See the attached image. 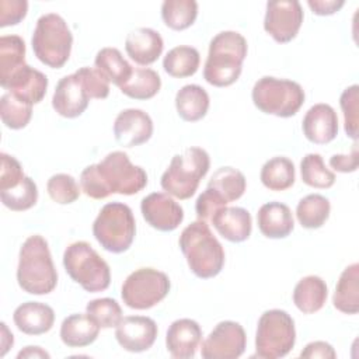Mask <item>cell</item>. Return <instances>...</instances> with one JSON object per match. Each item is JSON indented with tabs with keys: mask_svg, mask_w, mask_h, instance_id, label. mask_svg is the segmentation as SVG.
<instances>
[{
	"mask_svg": "<svg viewBox=\"0 0 359 359\" xmlns=\"http://www.w3.org/2000/svg\"><path fill=\"white\" fill-rule=\"evenodd\" d=\"M178 244L195 276L210 279L223 269L226 258L223 245L213 236L206 222L196 220L188 224L181 231Z\"/></svg>",
	"mask_w": 359,
	"mask_h": 359,
	"instance_id": "cell-1",
	"label": "cell"
},
{
	"mask_svg": "<svg viewBox=\"0 0 359 359\" xmlns=\"http://www.w3.org/2000/svg\"><path fill=\"white\" fill-rule=\"evenodd\" d=\"M247 41L236 31L216 34L210 43L203 66V79L215 87H227L236 83L247 56Z\"/></svg>",
	"mask_w": 359,
	"mask_h": 359,
	"instance_id": "cell-2",
	"label": "cell"
},
{
	"mask_svg": "<svg viewBox=\"0 0 359 359\" xmlns=\"http://www.w3.org/2000/svg\"><path fill=\"white\" fill-rule=\"evenodd\" d=\"M18 286L29 294H48L57 285V272L52 261L48 241L29 236L20 248L17 266Z\"/></svg>",
	"mask_w": 359,
	"mask_h": 359,
	"instance_id": "cell-3",
	"label": "cell"
},
{
	"mask_svg": "<svg viewBox=\"0 0 359 359\" xmlns=\"http://www.w3.org/2000/svg\"><path fill=\"white\" fill-rule=\"evenodd\" d=\"M31 45L41 63L52 69H60L70 57L73 35L63 17L48 13L38 18Z\"/></svg>",
	"mask_w": 359,
	"mask_h": 359,
	"instance_id": "cell-4",
	"label": "cell"
},
{
	"mask_svg": "<svg viewBox=\"0 0 359 359\" xmlns=\"http://www.w3.org/2000/svg\"><path fill=\"white\" fill-rule=\"evenodd\" d=\"M210 158L201 147H188L182 154H175L168 168L161 175V188L181 201L195 195L201 180L208 174Z\"/></svg>",
	"mask_w": 359,
	"mask_h": 359,
	"instance_id": "cell-5",
	"label": "cell"
},
{
	"mask_svg": "<svg viewBox=\"0 0 359 359\" xmlns=\"http://www.w3.org/2000/svg\"><path fill=\"white\" fill-rule=\"evenodd\" d=\"M63 266L86 292H102L111 283L109 265L87 241H74L66 247Z\"/></svg>",
	"mask_w": 359,
	"mask_h": 359,
	"instance_id": "cell-6",
	"label": "cell"
},
{
	"mask_svg": "<svg viewBox=\"0 0 359 359\" xmlns=\"http://www.w3.org/2000/svg\"><path fill=\"white\" fill-rule=\"evenodd\" d=\"M93 234L104 250L114 254L125 252L136 234L132 209L121 202L104 205L93 223Z\"/></svg>",
	"mask_w": 359,
	"mask_h": 359,
	"instance_id": "cell-7",
	"label": "cell"
},
{
	"mask_svg": "<svg viewBox=\"0 0 359 359\" xmlns=\"http://www.w3.org/2000/svg\"><path fill=\"white\" fill-rule=\"evenodd\" d=\"M252 102L264 114L289 118L299 112L304 104L303 87L292 80L264 76L252 87Z\"/></svg>",
	"mask_w": 359,
	"mask_h": 359,
	"instance_id": "cell-8",
	"label": "cell"
},
{
	"mask_svg": "<svg viewBox=\"0 0 359 359\" xmlns=\"http://www.w3.org/2000/svg\"><path fill=\"white\" fill-rule=\"evenodd\" d=\"M296 342L294 320L280 309L261 314L255 334V355L264 359L286 356Z\"/></svg>",
	"mask_w": 359,
	"mask_h": 359,
	"instance_id": "cell-9",
	"label": "cell"
},
{
	"mask_svg": "<svg viewBox=\"0 0 359 359\" xmlns=\"http://www.w3.org/2000/svg\"><path fill=\"white\" fill-rule=\"evenodd\" d=\"M167 273L154 268H139L123 280L121 296L123 303L135 310H147L160 303L170 292Z\"/></svg>",
	"mask_w": 359,
	"mask_h": 359,
	"instance_id": "cell-10",
	"label": "cell"
},
{
	"mask_svg": "<svg viewBox=\"0 0 359 359\" xmlns=\"http://www.w3.org/2000/svg\"><path fill=\"white\" fill-rule=\"evenodd\" d=\"M97 170L109 195H135L147 185L146 171L132 164L128 154L121 150L108 153L97 163Z\"/></svg>",
	"mask_w": 359,
	"mask_h": 359,
	"instance_id": "cell-11",
	"label": "cell"
},
{
	"mask_svg": "<svg viewBox=\"0 0 359 359\" xmlns=\"http://www.w3.org/2000/svg\"><path fill=\"white\" fill-rule=\"evenodd\" d=\"M303 8L297 0H275L266 3L264 29L279 43L290 42L303 24Z\"/></svg>",
	"mask_w": 359,
	"mask_h": 359,
	"instance_id": "cell-12",
	"label": "cell"
},
{
	"mask_svg": "<svg viewBox=\"0 0 359 359\" xmlns=\"http://www.w3.org/2000/svg\"><path fill=\"white\" fill-rule=\"evenodd\" d=\"M247 345L243 325L236 321H220L201 345L205 359H236L240 358Z\"/></svg>",
	"mask_w": 359,
	"mask_h": 359,
	"instance_id": "cell-13",
	"label": "cell"
},
{
	"mask_svg": "<svg viewBox=\"0 0 359 359\" xmlns=\"http://www.w3.org/2000/svg\"><path fill=\"white\" fill-rule=\"evenodd\" d=\"M142 216L158 231H172L184 220V209L168 194L153 192L142 199Z\"/></svg>",
	"mask_w": 359,
	"mask_h": 359,
	"instance_id": "cell-14",
	"label": "cell"
},
{
	"mask_svg": "<svg viewBox=\"0 0 359 359\" xmlns=\"http://www.w3.org/2000/svg\"><path fill=\"white\" fill-rule=\"evenodd\" d=\"M158 328L153 318L146 316L123 317L115 327L118 344L128 352H144L157 338Z\"/></svg>",
	"mask_w": 359,
	"mask_h": 359,
	"instance_id": "cell-15",
	"label": "cell"
},
{
	"mask_svg": "<svg viewBox=\"0 0 359 359\" xmlns=\"http://www.w3.org/2000/svg\"><path fill=\"white\" fill-rule=\"evenodd\" d=\"M153 135V121L147 112L137 108L121 111L114 122L115 140L123 147L146 143Z\"/></svg>",
	"mask_w": 359,
	"mask_h": 359,
	"instance_id": "cell-16",
	"label": "cell"
},
{
	"mask_svg": "<svg viewBox=\"0 0 359 359\" xmlns=\"http://www.w3.org/2000/svg\"><path fill=\"white\" fill-rule=\"evenodd\" d=\"M90 100L81 81L73 73L57 81L52 97V107L63 118H77L87 109Z\"/></svg>",
	"mask_w": 359,
	"mask_h": 359,
	"instance_id": "cell-17",
	"label": "cell"
},
{
	"mask_svg": "<svg viewBox=\"0 0 359 359\" xmlns=\"http://www.w3.org/2000/svg\"><path fill=\"white\" fill-rule=\"evenodd\" d=\"M202 342V328L191 318H180L171 323L165 334V346L175 359L194 358Z\"/></svg>",
	"mask_w": 359,
	"mask_h": 359,
	"instance_id": "cell-18",
	"label": "cell"
},
{
	"mask_svg": "<svg viewBox=\"0 0 359 359\" xmlns=\"http://www.w3.org/2000/svg\"><path fill=\"white\" fill-rule=\"evenodd\" d=\"M1 87L8 90L17 100L34 105L43 100L48 90V77L42 72L25 65L4 81Z\"/></svg>",
	"mask_w": 359,
	"mask_h": 359,
	"instance_id": "cell-19",
	"label": "cell"
},
{
	"mask_svg": "<svg viewBox=\"0 0 359 359\" xmlns=\"http://www.w3.org/2000/svg\"><path fill=\"white\" fill-rule=\"evenodd\" d=\"M303 135L316 144H327L338 135V116L328 104H316L304 115L302 122Z\"/></svg>",
	"mask_w": 359,
	"mask_h": 359,
	"instance_id": "cell-20",
	"label": "cell"
},
{
	"mask_svg": "<svg viewBox=\"0 0 359 359\" xmlns=\"http://www.w3.org/2000/svg\"><path fill=\"white\" fill-rule=\"evenodd\" d=\"M163 49V38L153 28H136L130 31L125 39V50L128 56L142 66L154 63L161 56Z\"/></svg>",
	"mask_w": 359,
	"mask_h": 359,
	"instance_id": "cell-21",
	"label": "cell"
},
{
	"mask_svg": "<svg viewBox=\"0 0 359 359\" xmlns=\"http://www.w3.org/2000/svg\"><path fill=\"white\" fill-rule=\"evenodd\" d=\"M217 233L231 241H245L252 230V219L247 209L240 206H223L210 219Z\"/></svg>",
	"mask_w": 359,
	"mask_h": 359,
	"instance_id": "cell-22",
	"label": "cell"
},
{
	"mask_svg": "<svg viewBox=\"0 0 359 359\" xmlns=\"http://www.w3.org/2000/svg\"><path fill=\"white\" fill-rule=\"evenodd\" d=\"M13 321L27 335H42L53 327L55 311L45 303L25 302L14 310Z\"/></svg>",
	"mask_w": 359,
	"mask_h": 359,
	"instance_id": "cell-23",
	"label": "cell"
},
{
	"mask_svg": "<svg viewBox=\"0 0 359 359\" xmlns=\"http://www.w3.org/2000/svg\"><path fill=\"white\" fill-rule=\"evenodd\" d=\"M259 231L268 238H285L294 227L292 210L280 202L264 203L257 213Z\"/></svg>",
	"mask_w": 359,
	"mask_h": 359,
	"instance_id": "cell-24",
	"label": "cell"
},
{
	"mask_svg": "<svg viewBox=\"0 0 359 359\" xmlns=\"http://www.w3.org/2000/svg\"><path fill=\"white\" fill-rule=\"evenodd\" d=\"M100 328L87 313L70 314L60 325V339L69 348H83L97 339Z\"/></svg>",
	"mask_w": 359,
	"mask_h": 359,
	"instance_id": "cell-25",
	"label": "cell"
},
{
	"mask_svg": "<svg viewBox=\"0 0 359 359\" xmlns=\"http://www.w3.org/2000/svg\"><path fill=\"white\" fill-rule=\"evenodd\" d=\"M327 296V283L317 275L302 278L293 289V303L303 314H313L321 310Z\"/></svg>",
	"mask_w": 359,
	"mask_h": 359,
	"instance_id": "cell-26",
	"label": "cell"
},
{
	"mask_svg": "<svg viewBox=\"0 0 359 359\" xmlns=\"http://www.w3.org/2000/svg\"><path fill=\"white\" fill-rule=\"evenodd\" d=\"M334 307L344 314H356L359 311V264L348 265L335 286L332 296Z\"/></svg>",
	"mask_w": 359,
	"mask_h": 359,
	"instance_id": "cell-27",
	"label": "cell"
},
{
	"mask_svg": "<svg viewBox=\"0 0 359 359\" xmlns=\"http://www.w3.org/2000/svg\"><path fill=\"white\" fill-rule=\"evenodd\" d=\"M209 102V94L198 84H187L175 94L177 112L187 122L201 121L208 114Z\"/></svg>",
	"mask_w": 359,
	"mask_h": 359,
	"instance_id": "cell-28",
	"label": "cell"
},
{
	"mask_svg": "<svg viewBox=\"0 0 359 359\" xmlns=\"http://www.w3.org/2000/svg\"><path fill=\"white\" fill-rule=\"evenodd\" d=\"M95 69L112 84L121 87L132 76L133 67L116 48H102L94 59Z\"/></svg>",
	"mask_w": 359,
	"mask_h": 359,
	"instance_id": "cell-29",
	"label": "cell"
},
{
	"mask_svg": "<svg viewBox=\"0 0 359 359\" xmlns=\"http://www.w3.org/2000/svg\"><path fill=\"white\" fill-rule=\"evenodd\" d=\"M245 187L247 181L244 174L233 167H220L213 172L208 182V188H210L226 203L240 199Z\"/></svg>",
	"mask_w": 359,
	"mask_h": 359,
	"instance_id": "cell-30",
	"label": "cell"
},
{
	"mask_svg": "<svg viewBox=\"0 0 359 359\" xmlns=\"http://www.w3.org/2000/svg\"><path fill=\"white\" fill-rule=\"evenodd\" d=\"M259 178L262 185L269 191H285L294 184V164L283 156L272 157L262 165Z\"/></svg>",
	"mask_w": 359,
	"mask_h": 359,
	"instance_id": "cell-31",
	"label": "cell"
},
{
	"mask_svg": "<svg viewBox=\"0 0 359 359\" xmlns=\"http://www.w3.org/2000/svg\"><path fill=\"white\" fill-rule=\"evenodd\" d=\"M201 56L196 48L180 45L167 52L163 59V67L167 74L175 79L194 76L199 67Z\"/></svg>",
	"mask_w": 359,
	"mask_h": 359,
	"instance_id": "cell-32",
	"label": "cell"
},
{
	"mask_svg": "<svg viewBox=\"0 0 359 359\" xmlns=\"http://www.w3.org/2000/svg\"><path fill=\"white\" fill-rule=\"evenodd\" d=\"M161 88V79L157 72L149 67H135L129 80L119 87L121 93L133 100L153 98Z\"/></svg>",
	"mask_w": 359,
	"mask_h": 359,
	"instance_id": "cell-33",
	"label": "cell"
},
{
	"mask_svg": "<svg viewBox=\"0 0 359 359\" xmlns=\"http://www.w3.org/2000/svg\"><path fill=\"white\" fill-rule=\"evenodd\" d=\"M25 65L24 39L18 35H3L0 38V84Z\"/></svg>",
	"mask_w": 359,
	"mask_h": 359,
	"instance_id": "cell-34",
	"label": "cell"
},
{
	"mask_svg": "<svg viewBox=\"0 0 359 359\" xmlns=\"http://www.w3.org/2000/svg\"><path fill=\"white\" fill-rule=\"evenodd\" d=\"M330 201L320 194L302 198L296 206V217L304 229H320L330 217Z\"/></svg>",
	"mask_w": 359,
	"mask_h": 359,
	"instance_id": "cell-35",
	"label": "cell"
},
{
	"mask_svg": "<svg viewBox=\"0 0 359 359\" xmlns=\"http://www.w3.org/2000/svg\"><path fill=\"white\" fill-rule=\"evenodd\" d=\"M196 17L198 3L195 0H165L161 4V18L174 31L189 28Z\"/></svg>",
	"mask_w": 359,
	"mask_h": 359,
	"instance_id": "cell-36",
	"label": "cell"
},
{
	"mask_svg": "<svg viewBox=\"0 0 359 359\" xmlns=\"http://www.w3.org/2000/svg\"><path fill=\"white\" fill-rule=\"evenodd\" d=\"M302 180L306 185L318 189L331 188L335 182V174L324 164L323 157L318 153H309L300 163Z\"/></svg>",
	"mask_w": 359,
	"mask_h": 359,
	"instance_id": "cell-37",
	"label": "cell"
},
{
	"mask_svg": "<svg viewBox=\"0 0 359 359\" xmlns=\"http://www.w3.org/2000/svg\"><path fill=\"white\" fill-rule=\"evenodd\" d=\"M0 199L3 205L14 212H22L31 209L38 201V188L34 180L24 177L15 187L0 191Z\"/></svg>",
	"mask_w": 359,
	"mask_h": 359,
	"instance_id": "cell-38",
	"label": "cell"
},
{
	"mask_svg": "<svg viewBox=\"0 0 359 359\" xmlns=\"http://www.w3.org/2000/svg\"><path fill=\"white\" fill-rule=\"evenodd\" d=\"M0 116L3 123L14 130L25 128L32 116V105L17 100L13 94L6 93L0 98Z\"/></svg>",
	"mask_w": 359,
	"mask_h": 359,
	"instance_id": "cell-39",
	"label": "cell"
},
{
	"mask_svg": "<svg viewBox=\"0 0 359 359\" xmlns=\"http://www.w3.org/2000/svg\"><path fill=\"white\" fill-rule=\"evenodd\" d=\"M86 313L101 327L112 328L119 324L122 317V309L115 299L101 297L87 303Z\"/></svg>",
	"mask_w": 359,
	"mask_h": 359,
	"instance_id": "cell-40",
	"label": "cell"
},
{
	"mask_svg": "<svg viewBox=\"0 0 359 359\" xmlns=\"http://www.w3.org/2000/svg\"><path fill=\"white\" fill-rule=\"evenodd\" d=\"M46 191L53 202L60 205H69L79 199L81 188L70 174L59 172L48 180Z\"/></svg>",
	"mask_w": 359,
	"mask_h": 359,
	"instance_id": "cell-41",
	"label": "cell"
},
{
	"mask_svg": "<svg viewBox=\"0 0 359 359\" xmlns=\"http://www.w3.org/2000/svg\"><path fill=\"white\" fill-rule=\"evenodd\" d=\"M339 105L344 114V129L348 137L358 140V125H359V87L353 84L346 87L341 97Z\"/></svg>",
	"mask_w": 359,
	"mask_h": 359,
	"instance_id": "cell-42",
	"label": "cell"
},
{
	"mask_svg": "<svg viewBox=\"0 0 359 359\" xmlns=\"http://www.w3.org/2000/svg\"><path fill=\"white\" fill-rule=\"evenodd\" d=\"M74 74L81 81L90 98L104 100L109 94V81L95 67H80Z\"/></svg>",
	"mask_w": 359,
	"mask_h": 359,
	"instance_id": "cell-43",
	"label": "cell"
},
{
	"mask_svg": "<svg viewBox=\"0 0 359 359\" xmlns=\"http://www.w3.org/2000/svg\"><path fill=\"white\" fill-rule=\"evenodd\" d=\"M80 188L81 191L93 199H105L109 196L100 174L97 170V164L87 165L80 174Z\"/></svg>",
	"mask_w": 359,
	"mask_h": 359,
	"instance_id": "cell-44",
	"label": "cell"
},
{
	"mask_svg": "<svg viewBox=\"0 0 359 359\" xmlns=\"http://www.w3.org/2000/svg\"><path fill=\"white\" fill-rule=\"evenodd\" d=\"M0 157H1L0 191H4V189L15 187L25 175H24L20 161L15 157H13L7 153H1Z\"/></svg>",
	"mask_w": 359,
	"mask_h": 359,
	"instance_id": "cell-45",
	"label": "cell"
},
{
	"mask_svg": "<svg viewBox=\"0 0 359 359\" xmlns=\"http://www.w3.org/2000/svg\"><path fill=\"white\" fill-rule=\"evenodd\" d=\"M226 205L227 203L220 196H217L210 188L206 187V189L198 196L196 203H195L198 220H202V222L210 220L213 217V215Z\"/></svg>",
	"mask_w": 359,
	"mask_h": 359,
	"instance_id": "cell-46",
	"label": "cell"
},
{
	"mask_svg": "<svg viewBox=\"0 0 359 359\" xmlns=\"http://www.w3.org/2000/svg\"><path fill=\"white\" fill-rule=\"evenodd\" d=\"M28 11L25 0H0V27L15 25L22 21Z\"/></svg>",
	"mask_w": 359,
	"mask_h": 359,
	"instance_id": "cell-47",
	"label": "cell"
},
{
	"mask_svg": "<svg viewBox=\"0 0 359 359\" xmlns=\"http://www.w3.org/2000/svg\"><path fill=\"white\" fill-rule=\"evenodd\" d=\"M359 154H358V143L355 142L349 154H334L330 158V165L338 172H353L358 170Z\"/></svg>",
	"mask_w": 359,
	"mask_h": 359,
	"instance_id": "cell-48",
	"label": "cell"
},
{
	"mask_svg": "<svg viewBox=\"0 0 359 359\" xmlns=\"http://www.w3.org/2000/svg\"><path fill=\"white\" fill-rule=\"evenodd\" d=\"M300 358H321V359H335L337 352L334 348L325 341H314L304 346L300 352Z\"/></svg>",
	"mask_w": 359,
	"mask_h": 359,
	"instance_id": "cell-49",
	"label": "cell"
},
{
	"mask_svg": "<svg viewBox=\"0 0 359 359\" xmlns=\"http://www.w3.org/2000/svg\"><path fill=\"white\" fill-rule=\"evenodd\" d=\"M344 0H307V6L317 15H331L342 8Z\"/></svg>",
	"mask_w": 359,
	"mask_h": 359,
	"instance_id": "cell-50",
	"label": "cell"
},
{
	"mask_svg": "<svg viewBox=\"0 0 359 359\" xmlns=\"http://www.w3.org/2000/svg\"><path fill=\"white\" fill-rule=\"evenodd\" d=\"M17 358L18 359H22V358H50V355L39 346H25L22 351L18 352Z\"/></svg>",
	"mask_w": 359,
	"mask_h": 359,
	"instance_id": "cell-51",
	"label": "cell"
},
{
	"mask_svg": "<svg viewBox=\"0 0 359 359\" xmlns=\"http://www.w3.org/2000/svg\"><path fill=\"white\" fill-rule=\"evenodd\" d=\"M1 352H0V356H4L7 353V351L13 346L14 344V338H13V334L8 331L6 323H1Z\"/></svg>",
	"mask_w": 359,
	"mask_h": 359,
	"instance_id": "cell-52",
	"label": "cell"
}]
</instances>
